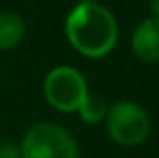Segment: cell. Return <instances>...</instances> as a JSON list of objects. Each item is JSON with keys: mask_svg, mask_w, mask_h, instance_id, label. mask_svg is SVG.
I'll return each instance as SVG.
<instances>
[{"mask_svg": "<svg viewBox=\"0 0 159 158\" xmlns=\"http://www.w3.org/2000/svg\"><path fill=\"white\" fill-rule=\"evenodd\" d=\"M69 43L81 55L99 59L113 51L119 37V27L109 8L99 2L77 4L65 20Z\"/></svg>", "mask_w": 159, "mask_h": 158, "instance_id": "obj_1", "label": "cell"}, {"mask_svg": "<svg viewBox=\"0 0 159 158\" xmlns=\"http://www.w3.org/2000/svg\"><path fill=\"white\" fill-rule=\"evenodd\" d=\"M18 148L20 158H79V144L73 134L52 122L30 126Z\"/></svg>", "mask_w": 159, "mask_h": 158, "instance_id": "obj_2", "label": "cell"}, {"mask_svg": "<svg viewBox=\"0 0 159 158\" xmlns=\"http://www.w3.org/2000/svg\"><path fill=\"white\" fill-rule=\"evenodd\" d=\"M107 132L113 142L119 146L131 148L141 144L149 134V116L135 101H117L107 110Z\"/></svg>", "mask_w": 159, "mask_h": 158, "instance_id": "obj_3", "label": "cell"}, {"mask_svg": "<svg viewBox=\"0 0 159 158\" xmlns=\"http://www.w3.org/2000/svg\"><path fill=\"white\" fill-rule=\"evenodd\" d=\"M87 93L85 77L73 67H54L44 77V97L58 111H79Z\"/></svg>", "mask_w": 159, "mask_h": 158, "instance_id": "obj_4", "label": "cell"}, {"mask_svg": "<svg viewBox=\"0 0 159 158\" xmlns=\"http://www.w3.org/2000/svg\"><path fill=\"white\" fill-rule=\"evenodd\" d=\"M133 55L143 63L159 61V16H149L141 20L131 37Z\"/></svg>", "mask_w": 159, "mask_h": 158, "instance_id": "obj_5", "label": "cell"}, {"mask_svg": "<svg viewBox=\"0 0 159 158\" xmlns=\"http://www.w3.org/2000/svg\"><path fill=\"white\" fill-rule=\"evenodd\" d=\"M24 39V20L10 10L0 12V51H8L20 45Z\"/></svg>", "mask_w": 159, "mask_h": 158, "instance_id": "obj_6", "label": "cell"}, {"mask_svg": "<svg viewBox=\"0 0 159 158\" xmlns=\"http://www.w3.org/2000/svg\"><path fill=\"white\" fill-rule=\"evenodd\" d=\"M107 103L103 97H99V95H91L87 93L85 101L81 103V107H79V114H81V118L85 120V122L93 124V122H99V120H103L107 116Z\"/></svg>", "mask_w": 159, "mask_h": 158, "instance_id": "obj_7", "label": "cell"}, {"mask_svg": "<svg viewBox=\"0 0 159 158\" xmlns=\"http://www.w3.org/2000/svg\"><path fill=\"white\" fill-rule=\"evenodd\" d=\"M0 158H20V148L10 140H0Z\"/></svg>", "mask_w": 159, "mask_h": 158, "instance_id": "obj_8", "label": "cell"}, {"mask_svg": "<svg viewBox=\"0 0 159 158\" xmlns=\"http://www.w3.org/2000/svg\"><path fill=\"white\" fill-rule=\"evenodd\" d=\"M149 2V10L153 16H159V0H147Z\"/></svg>", "mask_w": 159, "mask_h": 158, "instance_id": "obj_9", "label": "cell"}, {"mask_svg": "<svg viewBox=\"0 0 159 158\" xmlns=\"http://www.w3.org/2000/svg\"><path fill=\"white\" fill-rule=\"evenodd\" d=\"M93 2H97V0H79L77 4H93Z\"/></svg>", "mask_w": 159, "mask_h": 158, "instance_id": "obj_10", "label": "cell"}]
</instances>
